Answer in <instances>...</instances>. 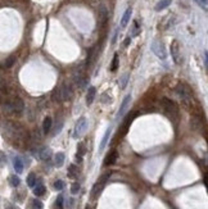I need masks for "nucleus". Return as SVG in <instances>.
I'll list each match as a JSON object with an SVG mask.
<instances>
[{"instance_id": "nucleus-1", "label": "nucleus", "mask_w": 208, "mask_h": 209, "mask_svg": "<svg viewBox=\"0 0 208 209\" xmlns=\"http://www.w3.org/2000/svg\"><path fill=\"white\" fill-rule=\"evenodd\" d=\"M4 108L9 113H21L25 109V103L21 98H13L4 104Z\"/></svg>"}, {"instance_id": "nucleus-2", "label": "nucleus", "mask_w": 208, "mask_h": 209, "mask_svg": "<svg viewBox=\"0 0 208 209\" xmlns=\"http://www.w3.org/2000/svg\"><path fill=\"white\" fill-rule=\"evenodd\" d=\"M176 94L179 95V98L181 99V102L185 104V105H190L191 102H193V96H191V92L189 90V87H186L185 85L182 83H179L176 86Z\"/></svg>"}, {"instance_id": "nucleus-3", "label": "nucleus", "mask_w": 208, "mask_h": 209, "mask_svg": "<svg viewBox=\"0 0 208 209\" xmlns=\"http://www.w3.org/2000/svg\"><path fill=\"white\" fill-rule=\"evenodd\" d=\"M109 177H111V172H107V173H104L102 177L98 180V182H96L94 186H92V190H91V199H96V198H98V195H99V194L102 192V190L104 189V186H105L107 181L109 180Z\"/></svg>"}, {"instance_id": "nucleus-4", "label": "nucleus", "mask_w": 208, "mask_h": 209, "mask_svg": "<svg viewBox=\"0 0 208 209\" xmlns=\"http://www.w3.org/2000/svg\"><path fill=\"white\" fill-rule=\"evenodd\" d=\"M152 52L158 56L159 59H166L167 53H166V48H164L163 42L161 40H153L152 42Z\"/></svg>"}, {"instance_id": "nucleus-5", "label": "nucleus", "mask_w": 208, "mask_h": 209, "mask_svg": "<svg viewBox=\"0 0 208 209\" xmlns=\"http://www.w3.org/2000/svg\"><path fill=\"white\" fill-rule=\"evenodd\" d=\"M171 56L177 66L181 64L182 59H181V54H180V46H179V42L176 40H174L171 42Z\"/></svg>"}, {"instance_id": "nucleus-6", "label": "nucleus", "mask_w": 208, "mask_h": 209, "mask_svg": "<svg viewBox=\"0 0 208 209\" xmlns=\"http://www.w3.org/2000/svg\"><path fill=\"white\" fill-rule=\"evenodd\" d=\"M161 104L163 105L164 110H166L167 113H171V116H176V114H177V105H176L174 102H172L171 99L162 98Z\"/></svg>"}, {"instance_id": "nucleus-7", "label": "nucleus", "mask_w": 208, "mask_h": 209, "mask_svg": "<svg viewBox=\"0 0 208 209\" xmlns=\"http://www.w3.org/2000/svg\"><path fill=\"white\" fill-rule=\"evenodd\" d=\"M86 127H88V121H86V118H85V117H81V118H78L77 123H76V126H75V131H73V137H78V136H81V135H82V134L85 132Z\"/></svg>"}, {"instance_id": "nucleus-8", "label": "nucleus", "mask_w": 208, "mask_h": 209, "mask_svg": "<svg viewBox=\"0 0 208 209\" xmlns=\"http://www.w3.org/2000/svg\"><path fill=\"white\" fill-rule=\"evenodd\" d=\"M59 90V98H61V102H67V100L72 96V90L67 83H63L61 87H58Z\"/></svg>"}, {"instance_id": "nucleus-9", "label": "nucleus", "mask_w": 208, "mask_h": 209, "mask_svg": "<svg viewBox=\"0 0 208 209\" xmlns=\"http://www.w3.org/2000/svg\"><path fill=\"white\" fill-rule=\"evenodd\" d=\"M130 102H131V94H127V95L125 96V99H124L122 104H121V106H120L118 112H117V119H120L125 114V112L127 110V106H128V104H130Z\"/></svg>"}, {"instance_id": "nucleus-10", "label": "nucleus", "mask_w": 208, "mask_h": 209, "mask_svg": "<svg viewBox=\"0 0 208 209\" xmlns=\"http://www.w3.org/2000/svg\"><path fill=\"white\" fill-rule=\"evenodd\" d=\"M36 155L42 161H49L50 157H52V150H50L49 148H42V149L39 150V153Z\"/></svg>"}, {"instance_id": "nucleus-11", "label": "nucleus", "mask_w": 208, "mask_h": 209, "mask_svg": "<svg viewBox=\"0 0 208 209\" xmlns=\"http://www.w3.org/2000/svg\"><path fill=\"white\" fill-rule=\"evenodd\" d=\"M95 94H96V89L94 86H90L88 90V94H86V104L88 105L92 104V102H94V99H95Z\"/></svg>"}, {"instance_id": "nucleus-12", "label": "nucleus", "mask_w": 208, "mask_h": 209, "mask_svg": "<svg viewBox=\"0 0 208 209\" xmlns=\"http://www.w3.org/2000/svg\"><path fill=\"white\" fill-rule=\"evenodd\" d=\"M116 161H117V151L114 150V151H112L111 154L107 155V158L104 159V165H105V167H108V165H112V164L116 163Z\"/></svg>"}, {"instance_id": "nucleus-13", "label": "nucleus", "mask_w": 208, "mask_h": 209, "mask_svg": "<svg viewBox=\"0 0 208 209\" xmlns=\"http://www.w3.org/2000/svg\"><path fill=\"white\" fill-rule=\"evenodd\" d=\"M111 134H112V127H108V128H107V131H105V134H104V136H103L102 141H100V146H99L100 150H104V148L107 146V144H108V140H109Z\"/></svg>"}, {"instance_id": "nucleus-14", "label": "nucleus", "mask_w": 208, "mask_h": 209, "mask_svg": "<svg viewBox=\"0 0 208 209\" xmlns=\"http://www.w3.org/2000/svg\"><path fill=\"white\" fill-rule=\"evenodd\" d=\"M13 167H14V169H16L17 173H22L23 172V162H22V159H21L19 157H16L13 159Z\"/></svg>"}, {"instance_id": "nucleus-15", "label": "nucleus", "mask_w": 208, "mask_h": 209, "mask_svg": "<svg viewBox=\"0 0 208 209\" xmlns=\"http://www.w3.org/2000/svg\"><path fill=\"white\" fill-rule=\"evenodd\" d=\"M131 13H132V9H131V8H127V9L125 10L122 18H121V27H122V28L127 26L128 21H130V17H131Z\"/></svg>"}, {"instance_id": "nucleus-16", "label": "nucleus", "mask_w": 208, "mask_h": 209, "mask_svg": "<svg viewBox=\"0 0 208 209\" xmlns=\"http://www.w3.org/2000/svg\"><path fill=\"white\" fill-rule=\"evenodd\" d=\"M171 3H172V0H161V2H158V3L155 4L154 10H155V12H161V10H163V9H166L167 6H170Z\"/></svg>"}, {"instance_id": "nucleus-17", "label": "nucleus", "mask_w": 208, "mask_h": 209, "mask_svg": "<svg viewBox=\"0 0 208 209\" xmlns=\"http://www.w3.org/2000/svg\"><path fill=\"white\" fill-rule=\"evenodd\" d=\"M52 125H53V119L50 117H46L44 119V123H42V131L44 134H48L50 131V128H52Z\"/></svg>"}, {"instance_id": "nucleus-18", "label": "nucleus", "mask_w": 208, "mask_h": 209, "mask_svg": "<svg viewBox=\"0 0 208 209\" xmlns=\"http://www.w3.org/2000/svg\"><path fill=\"white\" fill-rule=\"evenodd\" d=\"M45 191H46L45 186H44V185H41V184H39L36 187H33V194H35L36 196H41V195H44Z\"/></svg>"}, {"instance_id": "nucleus-19", "label": "nucleus", "mask_w": 208, "mask_h": 209, "mask_svg": "<svg viewBox=\"0 0 208 209\" xmlns=\"http://www.w3.org/2000/svg\"><path fill=\"white\" fill-rule=\"evenodd\" d=\"M99 17L102 18L103 23L107 21V18H108V10H107V8L104 5H100V8H99Z\"/></svg>"}, {"instance_id": "nucleus-20", "label": "nucleus", "mask_w": 208, "mask_h": 209, "mask_svg": "<svg viewBox=\"0 0 208 209\" xmlns=\"http://www.w3.org/2000/svg\"><path fill=\"white\" fill-rule=\"evenodd\" d=\"M64 159H66V157H64L63 153L55 154V165L57 167H62L63 163H64Z\"/></svg>"}, {"instance_id": "nucleus-21", "label": "nucleus", "mask_w": 208, "mask_h": 209, "mask_svg": "<svg viewBox=\"0 0 208 209\" xmlns=\"http://www.w3.org/2000/svg\"><path fill=\"white\" fill-rule=\"evenodd\" d=\"M78 175V168L76 167V164H71L68 167V176L69 177H76Z\"/></svg>"}, {"instance_id": "nucleus-22", "label": "nucleus", "mask_w": 208, "mask_h": 209, "mask_svg": "<svg viewBox=\"0 0 208 209\" xmlns=\"http://www.w3.org/2000/svg\"><path fill=\"white\" fill-rule=\"evenodd\" d=\"M27 185L28 187H35V185H36V176H35V173H30L27 176Z\"/></svg>"}, {"instance_id": "nucleus-23", "label": "nucleus", "mask_w": 208, "mask_h": 209, "mask_svg": "<svg viewBox=\"0 0 208 209\" xmlns=\"http://www.w3.org/2000/svg\"><path fill=\"white\" fill-rule=\"evenodd\" d=\"M128 77H130V75L128 73H125L122 77L120 78V86H121V89H125L126 86H127V82H128Z\"/></svg>"}, {"instance_id": "nucleus-24", "label": "nucleus", "mask_w": 208, "mask_h": 209, "mask_svg": "<svg viewBox=\"0 0 208 209\" xmlns=\"http://www.w3.org/2000/svg\"><path fill=\"white\" fill-rule=\"evenodd\" d=\"M85 154H86V146H85L84 142H80V144L77 145V155L84 157Z\"/></svg>"}, {"instance_id": "nucleus-25", "label": "nucleus", "mask_w": 208, "mask_h": 209, "mask_svg": "<svg viewBox=\"0 0 208 209\" xmlns=\"http://www.w3.org/2000/svg\"><path fill=\"white\" fill-rule=\"evenodd\" d=\"M14 62H16V56L10 55L9 58H6V60L4 62V68H10L13 64H14Z\"/></svg>"}, {"instance_id": "nucleus-26", "label": "nucleus", "mask_w": 208, "mask_h": 209, "mask_svg": "<svg viewBox=\"0 0 208 209\" xmlns=\"http://www.w3.org/2000/svg\"><path fill=\"white\" fill-rule=\"evenodd\" d=\"M9 182H10V186L17 187V186H19V184H21V180H19V177H18V176L14 175V176H10Z\"/></svg>"}, {"instance_id": "nucleus-27", "label": "nucleus", "mask_w": 208, "mask_h": 209, "mask_svg": "<svg viewBox=\"0 0 208 209\" xmlns=\"http://www.w3.org/2000/svg\"><path fill=\"white\" fill-rule=\"evenodd\" d=\"M118 68V54H114L113 60H112V66H111V71H116Z\"/></svg>"}, {"instance_id": "nucleus-28", "label": "nucleus", "mask_w": 208, "mask_h": 209, "mask_svg": "<svg viewBox=\"0 0 208 209\" xmlns=\"http://www.w3.org/2000/svg\"><path fill=\"white\" fill-rule=\"evenodd\" d=\"M63 187H64V182L62 181V180H57V181L54 182V189L55 190L61 191V190H63Z\"/></svg>"}, {"instance_id": "nucleus-29", "label": "nucleus", "mask_w": 208, "mask_h": 209, "mask_svg": "<svg viewBox=\"0 0 208 209\" xmlns=\"http://www.w3.org/2000/svg\"><path fill=\"white\" fill-rule=\"evenodd\" d=\"M80 189H81L80 184H78V182H73L72 186H71V192H72V194H78Z\"/></svg>"}, {"instance_id": "nucleus-30", "label": "nucleus", "mask_w": 208, "mask_h": 209, "mask_svg": "<svg viewBox=\"0 0 208 209\" xmlns=\"http://www.w3.org/2000/svg\"><path fill=\"white\" fill-rule=\"evenodd\" d=\"M32 205H33V209H42V208H44V204H42L41 201L37 200V199L32 200Z\"/></svg>"}, {"instance_id": "nucleus-31", "label": "nucleus", "mask_w": 208, "mask_h": 209, "mask_svg": "<svg viewBox=\"0 0 208 209\" xmlns=\"http://www.w3.org/2000/svg\"><path fill=\"white\" fill-rule=\"evenodd\" d=\"M55 207H57V209H63V196L62 195H59L58 198H57Z\"/></svg>"}, {"instance_id": "nucleus-32", "label": "nucleus", "mask_w": 208, "mask_h": 209, "mask_svg": "<svg viewBox=\"0 0 208 209\" xmlns=\"http://www.w3.org/2000/svg\"><path fill=\"white\" fill-rule=\"evenodd\" d=\"M194 2L200 6V8H203L204 10H207V0H194Z\"/></svg>"}, {"instance_id": "nucleus-33", "label": "nucleus", "mask_w": 208, "mask_h": 209, "mask_svg": "<svg viewBox=\"0 0 208 209\" xmlns=\"http://www.w3.org/2000/svg\"><path fill=\"white\" fill-rule=\"evenodd\" d=\"M4 163H5V155L4 153L0 151V165H4Z\"/></svg>"}, {"instance_id": "nucleus-34", "label": "nucleus", "mask_w": 208, "mask_h": 209, "mask_svg": "<svg viewBox=\"0 0 208 209\" xmlns=\"http://www.w3.org/2000/svg\"><path fill=\"white\" fill-rule=\"evenodd\" d=\"M203 59H204V67L207 68V67H208V54H207V52H204V55H203Z\"/></svg>"}, {"instance_id": "nucleus-35", "label": "nucleus", "mask_w": 208, "mask_h": 209, "mask_svg": "<svg viewBox=\"0 0 208 209\" xmlns=\"http://www.w3.org/2000/svg\"><path fill=\"white\" fill-rule=\"evenodd\" d=\"M130 42H131V37L128 36V37H126L125 41H124V46H128V45H130Z\"/></svg>"}, {"instance_id": "nucleus-36", "label": "nucleus", "mask_w": 208, "mask_h": 209, "mask_svg": "<svg viewBox=\"0 0 208 209\" xmlns=\"http://www.w3.org/2000/svg\"><path fill=\"white\" fill-rule=\"evenodd\" d=\"M86 209H90V208H86Z\"/></svg>"}]
</instances>
